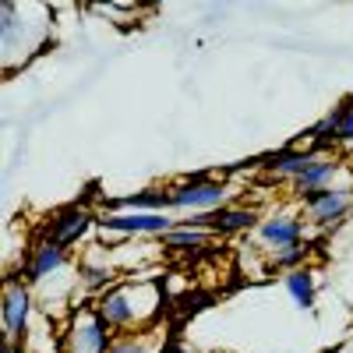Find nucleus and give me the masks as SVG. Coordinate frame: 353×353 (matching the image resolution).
<instances>
[{"mask_svg":"<svg viewBox=\"0 0 353 353\" xmlns=\"http://www.w3.org/2000/svg\"><path fill=\"white\" fill-rule=\"evenodd\" d=\"M307 241V226H304V212H272L265 216L254 230V248L265 254H276L283 248L304 244Z\"/></svg>","mask_w":353,"mask_h":353,"instance_id":"6e6552de","label":"nucleus"},{"mask_svg":"<svg viewBox=\"0 0 353 353\" xmlns=\"http://www.w3.org/2000/svg\"><path fill=\"white\" fill-rule=\"evenodd\" d=\"M32 290L21 279V272H11L4 283V301H0V325H4V339L25 343L28 325H32Z\"/></svg>","mask_w":353,"mask_h":353,"instance_id":"423d86ee","label":"nucleus"},{"mask_svg":"<svg viewBox=\"0 0 353 353\" xmlns=\"http://www.w3.org/2000/svg\"><path fill=\"white\" fill-rule=\"evenodd\" d=\"M92 226H96V212L74 201V205H64V209H57V212L50 216L43 237L64 244V248L71 251V248H78V244L88 237V230H92Z\"/></svg>","mask_w":353,"mask_h":353,"instance_id":"9d476101","label":"nucleus"},{"mask_svg":"<svg viewBox=\"0 0 353 353\" xmlns=\"http://www.w3.org/2000/svg\"><path fill=\"white\" fill-rule=\"evenodd\" d=\"M321 156V149H297V145H286V149H279V152H269L261 159V170L269 173V176H276V181H297V176H304L307 170H311V163Z\"/></svg>","mask_w":353,"mask_h":353,"instance_id":"f8f14e48","label":"nucleus"},{"mask_svg":"<svg viewBox=\"0 0 353 353\" xmlns=\"http://www.w3.org/2000/svg\"><path fill=\"white\" fill-rule=\"evenodd\" d=\"M68 261H71V251L64 248V244H57V241H36L32 244V254H28V261H25V269H21V276H25V283H46V279H53L57 272H64L68 269Z\"/></svg>","mask_w":353,"mask_h":353,"instance_id":"9b49d317","label":"nucleus"},{"mask_svg":"<svg viewBox=\"0 0 353 353\" xmlns=\"http://www.w3.org/2000/svg\"><path fill=\"white\" fill-rule=\"evenodd\" d=\"M78 283L85 293H106L113 283H121V269H117V261L110 254L106 244H88V251L78 258Z\"/></svg>","mask_w":353,"mask_h":353,"instance_id":"1a4fd4ad","label":"nucleus"},{"mask_svg":"<svg viewBox=\"0 0 353 353\" xmlns=\"http://www.w3.org/2000/svg\"><path fill=\"white\" fill-rule=\"evenodd\" d=\"M103 212H170V191L166 188H145L124 198H106Z\"/></svg>","mask_w":353,"mask_h":353,"instance_id":"4468645a","label":"nucleus"},{"mask_svg":"<svg viewBox=\"0 0 353 353\" xmlns=\"http://www.w3.org/2000/svg\"><path fill=\"white\" fill-rule=\"evenodd\" d=\"M50 18L46 4H18L4 0L0 4V57H4V74L25 68L36 53H43L50 39Z\"/></svg>","mask_w":353,"mask_h":353,"instance_id":"f03ea898","label":"nucleus"},{"mask_svg":"<svg viewBox=\"0 0 353 353\" xmlns=\"http://www.w3.org/2000/svg\"><path fill=\"white\" fill-rule=\"evenodd\" d=\"M216 237L209 230H188V226H176L170 233H163V237H156V244L163 251H188V254H198L201 248H209Z\"/></svg>","mask_w":353,"mask_h":353,"instance_id":"dca6fc26","label":"nucleus"},{"mask_svg":"<svg viewBox=\"0 0 353 353\" xmlns=\"http://www.w3.org/2000/svg\"><path fill=\"white\" fill-rule=\"evenodd\" d=\"M166 191H170V209L191 212V216L223 209V205H230V194H233V188L212 173H188L176 184H170Z\"/></svg>","mask_w":353,"mask_h":353,"instance_id":"7ed1b4c3","label":"nucleus"},{"mask_svg":"<svg viewBox=\"0 0 353 353\" xmlns=\"http://www.w3.org/2000/svg\"><path fill=\"white\" fill-rule=\"evenodd\" d=\"M343 173H346V159H343V156H336V152H321V156L311 163V170L290 184V191L297 194V201H301V198H307L311 191H321V188L339 184V176H343Z\"/></svg>","mask_w":353,"mask_h":353,"instance_id":"ddd939ff","label":"nucleus"},{"mask_svg":"<svg viewBox=\"0 0 353 353\" xmlns=\"http://www.w3.org/2000/svg\"><path fill=\"white\" fill-rule=\"evenodd\" d=\"M159 329L149 332H124V336H113L106 353H159Z\"/></svg>","mask_w":353,"mask_h":353,"instance_id":"a211bd4d","label":"nucleus"},{"mask_svg":"<svg viewBox=\"0 0 353 353\" xmlns=\"http://www.w3.org/2000/svg\"><path fill=\"white\" fill-rule=\"evenodd\" d=\"M0 353H18V343H11V339H4V343H0Z\"/></svg>","mask_w":353,"mask_h":353,"instance_id":"aec40b11","label":"nucleus"},{"mask_svg":"<svg viewBox=\"0 0 353 353\" xmlns=\"http://www.w3.org/2000/svg\"><path fill=\"white\" fill-rule=\"evenodd\" d=\"M110 343L113 332L106 329L96 307H74L61 332V353H106Z\"/></svg>","mask_w":353,"mask_h":353,"instance_id":"20e7f679","label":"nucleus"},{"mask_svg":"<svg viewBox=\"0 0 353 353\" xmlns=\"http://www.w3.org/2000/svg\"><path fill=\"white\" fill-rule=\"evenodd\" d=\"M314 248L304 241V244H293V248H283L276 254H265V269H272V272H293V269H307V261H311Z\"/></svg>","mask_w":353,"mask_h":353,"instance_id":"f3484780","label":"nucleus"},{"mask_svg":"<svg viewBox=\"0 0 353 353\" xmlns=\"http://www.w3.org/2000/svg\"><path fill=\"white\" fill-rule=\"evenodd\" d=\"M96 230L103 237H163L176 230V219L170 212H99Z\"/></svg>","mask_w":353,"mask_h":353,"instance_id":"39448f33","label":"nucleus"},{"mask_svg":"<svg viewBox=\"0 0 353 353\" xmlns=\"http://www.w3.org/2000/svg\"><path fill=\"white\" fill-rule=\"evenodd\" d=\"M304 216L314 230H332L353 212V184H332L301 198Z\"/></svg>","mask_w":353,"mask_h":353,"instance_id":"0eeeda50","label":"nucleus"},{"mask_svg":"<svg viewBox=\"0 0 353 353\" xmlns=\"http://www.w3.org/2000/svg\"><path fill=\"white\" fill-rule=\"evenodd\" d=\"M283 286H286V293L293 297V304H297L301 311L314 307V301H318V272L314 269H293V272H286Z\"/></svg>","mask_w":353,"mask_h":353,"instance_id":"2eb2a0df","label":"nucleus"},{"mask_svg":"<svg viewBox=\"0 0 353 353\" xmlns=\"http://www.w3.org/2000/svg\"><path fill=\"white\" fill-rule=\"evenodd\" d=\"M336 141H353V110L343 117V124H339V134H336Z\"/></svg>","mask_w":353,"mask_h":353,"instance_id":"6ab92c4d","label":"nucleus"},{"mask_svg":"<svg viewBox=\"0 0 353 353\" xmlns=\"http://www.w3.org/2000/svg\"><path fill=\"white\" fill-rule=\"evenodd\" d=\"M166 290L156 276H128L121 283H113L106 293L96 297V311L106 321V329L113 336L124 332H149L156 329V321L163 314Z\"/></svg>","mask_w":353,"mask_h":353,"instance_id":"f257e3e1","label":"nucleus"}]
</instances>
